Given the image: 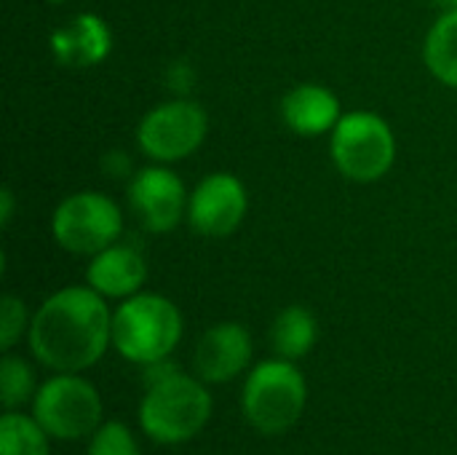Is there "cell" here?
Here are the masks:
<instances>
[{"mask_svg":"<svg viewBox=\"0 0 457 455\" xmlns=\"http://www.w3.org/2000/svg\"><path fill=\"white\" fill-rule=\"evenodd\" d=\"M48 3H54V5H59V3H72V0H48Z\"/></svg>","mask_w":457,"mask_h":455,"instance_id":"cb8c5ba5","label":"cell"},{"mask_svg":"<svg viewBox=\"0 0 457 455\" xmlns=\"http://www.w3.org/2000/svg\"><path fill=\"white\" fill-rule=\"evenodd\" d=\"M86 455H142L131 429L120 421H102L88 437Z\"/></svg>","mask_w":457,"mask_h":455,"instance_id":"d6986e66","label":"cell"},{"mask_svg":"<svg viewBox=\"0 0 457 455\" xmlns=\"http://www.w3.org/2000/svg\"><path fill=\"white\" fill-rule=\"evenodd\" d=\"M209 137V113L190 94H174L153 105L137 123L134 139L145 158L153 164L174 166L193 153Z\"/></svg>","mask_w":457,"mask_h":455,"instance_id":"52a82bcc","label":"cell"},{"mask_svg":"<svg viewBox=\"0 0 457 455\" xmlns=\"http://www.w3.org/2000/svg\"><path fill=\"white\" fill-rule=\"evenodd\" d=\"M37 386L35 373L27 359L5 351L0 359V400L5 410H19L24 402H32Z\"/></svg>","mask_w":457,"mask_h":455,"instance_id":"ac0fdd59","label":"cell"},{"mask_svg":"<svg viewBox=\"0 0 457 455\" xmlns=\"http://www.w3.org/2000/svg\"><path fill=\"white\" fill-rule=\"evenodd\" d=\"M185 333L179 306L161 292H137L112 311V349L131 365H150L174 354Z\"/></svg>","mask_w":457,"mask_h":455,"instance_id":"7a4b0ae2","label":"cell"},{"mask_svg":"<svg viewBox=\"0 0 457 455\" xmlns=\"http://www.w3.org/2000/svg\"><path fill=\"white\" fill-rule=\"evenodd\" d=\"M126 198L139 225L153 236L171 233L187 220L190 190L185 180L166 164L150 161L147 166L137 169L126 182Z\"/></svg>","mask_w":457,"mask_h":455,"instance_id":"9c48e42d","label":"cell"},{"mask_svg":"<svg viewBox=\"0 0 457 455\" xmlns=\"http://www.w3.org/2000/svg\"><path fill=\"white\" fill-rule=\"evenodd\" d=\"M123 231L126 215L104 190H72L51 212L54 244L75 257H94L96 252L120 241Z\"/></svg>","mask_w":457,"mask_h":455,"instance_id":"8992f818","label":"cell"},{"mask_svg":"<svg viewBox=\"0 0 457 455\" xmlns=\"http://www.w3.org/2000/svg\"><path fill=\"white\" fill-rule=\"evenodd\" d=\"M102 166L110 177H131V161L123 156V150H110L104 156Z\"/></svg>","mask_w":457,"mask_h":455,"instance_id":"44dd1931","label":"cell"},{"mask_svg":"<svg viewBox=\"0 0 457 455\" xmlns=\"http://www.w3.org/2000/svg\"><path fill=\"white\" fill-rule=\"evenodd\" d=\"M399 156L394 126L375 110H345L329 134V158L337 174L356 185H372L391 174Z\"/></svg>","mask_w":457,"mask_h":455,"instance_id":"3957f363","label":"cell"},{"mask_svg":"<svg viewBox=\"0 0 457 455\" xmlns=\"http://www.w3.org/2000/svg\"><path fill=\"white\" fill-rule=\"evenodd\" d=\"M48 51L64 70H94L112 54V29L104 16L80 11L51 29Z\"/></svg>","mask_w":457,"mask_h":455,"instance_id":"7c38bea8","label":"cell"},{"mask_svg":"<svg viewBox=\"0 0 457 455\" xmlns=\"http://www.w3.org/2000/svg\"><path fill=\"white\" fill-rule=\"evenodd\" d=\"M147 276H150V265L142 247L126 239L96 252L94 257H88L86 265V284L94 292H99L104 300H118V303L142 292Z\"/></svg>","mask_w":457,"mask_h":455,"instance_id":"4fadbf2b","label":"cell"},{"mask_svg":"<svg viewBox=\"0 0 457 455\" xmlns=\"http://www.w3.org/2000/svg\"><path fill=\"white\" fill-rule=\"evenodd\" d=\"M32 416L54 440H86L102 424V397L80 373H54L37 386Z\"/></svg>","mask_w":457,"mask_h":455,"instance_id":"ba28073f","label":"cell"},{"mask_svg":"<svg viewBox=\"0 0 457 455\" xmlns=\"http://www.w3.org/2000/svg\"><path fill=\"white\" fill-rule=\"evenodd\" d=\"M319 341V319L311 308L292 303L281 308L270 324V349L276 357L300 362L313 351Z\"/></svg>","mask_w":457,"mask_h":455,"instance_id":"9a60e30c","label":"cell"},{"mask_svg":"<svg viewBox=\"0 0 457 455\" xmlns=\"http://www.w3.org/2000/svg\"><path fill=\"white\" fill-rule=\"evenodd\" d=\"M0 455H48V434L35 416L5 410L0 418Z\"/></svg>","mask_w":457,"mask_h":455,"instance_id":"e0dca14e","label":"cell"},{"mask_svg":"<svg viewBox=\"0 0 457 455\" xmlns=\"http://www.w3.org/2000/svg\"><path fill=\"white\" fill-rule=\"evenodd\" d=\"M13 212H16V196H13V190L5 185V188L0 190V225H3V228H8V225L13 223Z\"/></svg>","mask_w":457,"mask_h":455,"instance_id":"7402d4cb","label":"cell"},{"mask_svg":"<svg viewBox=\"0 0 457 455\" xmlns=\"http://www.w3.org/2000/svg\"><path fill=\"white\" fill-rule=\"evenodd\" d=\"M423 64L442 86L457 91V8H447L423 38Z\"/></svg>","mask_w":457,"mask_h":455,"instance_id":"2e32d148","label":"cell"},{"mask_svg":"<svg viewBox=\"0 0 457 455\" xmlns=\"http://www.w3.org/2000/svg\"><path fill=\"white\" fill-rule=\"evenodd\" d=\"M447 3V8H457V0H445Z\"/></svg>","mask_w":457,"mask_h":455,"instance_id":"603a6c76","label":"cell"},{"mask_svg":"<svg viewBox=\"0 0 457 455\" xmlns=\"http://www.w3.org/2000/svg\"><path fill=\"white\" fill-rule=\"evenodd\" d=\"M32 314L27 311L24 300L19 295L5 292L0 300V349L3 354L11 351L27 333H29Z\"/></svg>","mask_w":457,"mask_h":455,"instance_id":"ffe728a7","label":"cell"},{"mask_svg":"<svg viewBox=\"0 0 457 455\" xmlns=\"http://www.w3.org/2000/svg\"><path fill=\"white\" fill-rule=\"evenodd\" d=\"M249 215V190L233 172H209L193 188L187 198V228L201 239L233 236Z\"/></svg>","mask_w":457,"mask_h":455,"instance_id":"30bf717a","label":"cell"},{"mask_svg":"<svg viewBox=\"0 0 457 455\" xmlns=\"http://www.w3.org/2000/svg\"><path fill=\"white\" fill-rule=\"evenodd\" d=\"M343 113L345 110L340 97L329 86L316 80L295 83L278 102V115L284 126L303 139L329 137L332 129L340 123Z\"/></svg>","mask_w":457,"mask_h":455,"instance_id":"5bb4252c","label":"cell"},{"mask_svg":"<svg viewBox=\"0 0 457 455\" xmlns=\"http://www.w3.org/2000/svg\"><path fill=\"white\" fill-rule=\"evenodd\" d=\"M27 343L43 367L83 373L112 346V311L88 284L59 287L32 311Z\"/></svg>","mask_w":457,"mask_h":455,"instance_id":"6da1fadb","label":"cell"},{"mask_svg":"<svg viewBox=\"0 0 457 455\" xmlns=\"http://www.w3.org/2000/svg\"><path fill=\"white\" fill-rule=\"evenodd\" d=\"M198 375L177 373L166 381L145 386L139 402V426L155 445H182L193 440L212 418L214 402Z\"/></svg>","mask_w":457,"mask_h":455,"instance_id":"277c9868","label":"cell"},{"mask_svg":"<svg viewBox=\"0 0 457 455\" xmlns=\"http://www.w3.org/2000/svg\"><path fill=\"white\" fill-rule=\"evenodd\" d=\"M308 383L297 362L273 357L254 365L244 381L241 408L260 434H284L305 413Z\"/></svg>","mask_w":457,"mask_h":455,"instance_id":"5b68a950","label":"cell"},{"mask_svg":"<svg viewBox=\"0 0 457 455\" xmlns=\"http://www.w3.org/2000/svg\"><path fill=\"white\" fill-rule=\"evenodd\" d=\"M254 354L252 333L238 322H220L204 330L193 349V370L209 386H222L238 378Z\"/></svg>","mask_w":457,"mask_h":455,"instance_id":"8fae6325","label":"cell"}]
</instances>
